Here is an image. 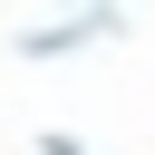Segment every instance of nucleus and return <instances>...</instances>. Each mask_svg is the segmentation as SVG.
<instances>
[{
  "instance_id": "f257e3e1",
  "label": "nucleus",
  "mask_w": 155,
  "mask_h": 155,
  "mask_svg": "<svg viewBox=\"0 0 155 155\" xmlns=\"http://www.w3.org/2000/svg\"><path fill=\"white\" fill-rule=\"evenodd\" d=\"M126 19H116V0H87V10H68V19H48V29H19L10 48L29 58V68H48V58H78V48H97V39H116Z\"/></svg>"
},
{
  "instance_id": "f03ea898",
  "label": "nucleus",
  "mask_w": 155,
  "mask_h": 155,
  "mask_svg": "<svg viewBox=\"0 0 155 155\" xmlns=\"http://www.w3.org/2000/svg\"><path fill=\"white\" fill-rule=\"evenodd\" d=\"M39 155H87V145H78L68 126H48V136H39Z\"/></svg>"
}]
</instances>
